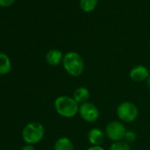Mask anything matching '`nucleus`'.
Wrapping results in <instances>:
<instances>
[{"mask_svg":"<svg viewBox=\"0 0 150 150\" xmlns=\"http://www.w3.org/2000/svg\"><path fill=\"white\" fill-rule=\"evenodd\" d=\"M117 115L121 121L132 123L137 119L139 110L134 103L131 102H123L117 108Z\"/></svg>","mask_w":150,"mask_h":150,"instance_id":"4","label":"nucleus"},{"mask_svg":"<svg viewBox=\"0 0 150 150\" xmlns=\"http://www.w3.org/2000/svg\"><path fill=\"white\" fill-rule=\"evenodd\" d=\"M64 54L61 50L57 49L50 50L45 57V60L47 64L50 66H57L63 62Z\"/></svg>","mask_w":150,"mask_h":150,"instance_id":"8","label":"nucleus"},{"mask_svg":"<svg viewBox=\"0 0 150 150\" xmlns=\"http://www.w3.org/2000/svg\"><path fill=\"white\" fill-rule=\"evenodd\" d=\"M54 150H74V146L69 138L61 137L56 140Z\"/></svg>","mask_w":150,"mask_h":150,"instance_id":"12","label":"nucleus"},{"mask_svg":"<svg viewBox=\"0 0 150 150\" xmlns=\"http://www.w3.org/2000/svg\"><path fill=\"white\" fill-rule=\"evenodd\" d=\"M105 132L107 137L110 140L114 142H117V141H122L125 139L126 129L121 122L110 121L106 125Z\"/></svg>","mask_w":150,"mask_h":150,"instance_id":"5","label":"nucleus"},{"mask_svg":"<svg viewBox=\"0 0 150 150\" xmlns=\"http://www.w3.org/2000/svg\"><path fill=\"white\" fill-rule=\"evenodd\" d=\"M149 49H150V42H149Z\"/></svg>","mask_w":150,"mask_h":150,"instance_id":"20","label":"nucleus"},{"mask_svg":"<svg viewBox=\"0 0 150 150\" xmlns=\"http://www.w3.org/2000/svg\"><path fill=\"white\" fill-rule=\"evenodd\" d=\"M124 139L128 144L129 143H132L136 139V133L133 131H126Z\"/></svg>","mask_w":150,"mask_h":150,"instance_id":"15","label":"nucleus"},{"mask_svg":"<svg viewBox=\"0 0 150 150\" xmlns=\"http://www.w3.org/2000/svg\"><path fill=\"white\" fill-rule=\"evenodd\" d=\"M54 108L57 113L65 118H71L79 113V103L68 96H60L54 102Z\"/></svg>","mask_w":150,"mask_h":150,"instance_id":"2","label":"nucleus"},{"mask_svg":"<svg viewBox=\"0 0 150 150\" xmlns=\"http://www.w3.org/2000/svg\"><path fill=\"white\" fill-rule=\"evenodd\" d=\"M150 71L146 66L139 64L130 71V78L135 82H142L147 80Z\"/></svg>","mask_w":150,"mask_h":150,"instance_id":"7","label":"nucleus"},{"mask_svg":"<svg viewBox=\"0 0 150 150\" xmlns=\"http://www.w3.org/2000/svg\"><path fill=\"white\" fill-rule=\"evenodd\" d=\"M63 67L64 71L72 77H79L84 72L85 63L82 57L75 51H69L64 55Z\"/></svg>","mask_w":150,"mask_h":150,"instance_id":"1","label":"nucleus"},{"mask_svg":"<svg viewBox=\"0 0 150 150\" xmlns=\"http://www.w3.org/2000/svg\"><path fill=\"white\" fill-rule=\"evenodd\" d=\"M14 3V0H0V6L9 7Z\"/></svg>","mask_w":150,"mask_h":150,"instance_id":"16","label":"nucleus"},{"mask_svg":"<svg viewBox=\"0 0 150 150\" xmlns=\"http://www.w3.org/2000/svg\"><path fill=\"white\" fill-rule=\"evenodd\" d=\"M21 150H35V148L34 145L27 144V145H25V146H24Z\"/></svg>","mask_w":150,"mask_h":150,"instance_id":"17","label":"nucleus"},{"mask_svg":"<svg viewBox=\"0 0 150 150\" xmlns=\"http://www.w3.org/2000/svg\"><path fill=\"white\" fill-rule=\"evenodd\" d=\"M79 114L81 117L88 123H94L100 117V111L98 108L95 104L88 102L80 105Z\"/></svg>","mask_w":150,"mask_h":150,"instance_id":"6","label":"nucleus"},{"mask_svg":"<svg viewBox=\"0 0 150 150\" xmlns=\"http://www.w3.org/2000/svg\"><path fill=\"white\" fill-rule=\"evenodd\" d=\"M12 70V61L8 55L0 52V75H6Z\"/></svg>","mask_w":150,"mask_h":150,"instance_id":"11","label":"nucleus"},{"mask_svg":"<svg viewBox=\"0 0 150 150\" xmlns=\"http://www.w3.org/2000/svg\"><path fill=\"white\" fill-rule=\"evenodd\" d=\"M98 4V0H80V7L85 13L93 12Z\"/></svg>","mask_w":150,"mask_h":150,"instance_id":"13","label":"nucleus"},{"mask_svg":"<svg viewBox=\"0 0 150 150\" xmlns=\"http://www.w3.org/2000/svg\"><path fill=\"white\" fill-rule=\"evenodd\" d=\"M44 126L39 122H30L22 130V139L27 144L35 145L39 143L44 137Z\"/></svg>","mask_w":150,"mask_h":150,"instance_id":"3","label":"nucleus"},{"mask_svg":"<svg viewBox=\"0 0 150 150\" xmlns=\"http://www.w3.org/2000/svg\"><path fill=\"white\" fill-rule=\"evenodd\" d=\"M146 81V86H147L148 89L150 90V74H149V76H148V78H147V80Z\"/></svg>","mask_w":150,"mask_h":150,"instance_id":"19","label":"nucleus"},{"mask_svg":"<svg viewBox=\"0 0 150 150\" xmlns=\"http://www.w3.org/2000/svg\"><path fill=\"white\" fill-rule=\"evenodd\" d=\"M72 97L78 103L82 104V103H88V99L90 98V93L88 88L84 87H80L75 89V91L73 92Z\"/></svg>","mask_w":150,"mask_h":150,"instance_id":"10","label":"nucleus"},{"mask_svg":"<svg viewBox=\"0 0 150 150\" xmlns=\"http://www.w3.org/2000/svg\"><path fill=\"white\" fill-rule=\"evenodd\" d=\"M109 150H131V147L128 143L122 140V141L114 142L110 146Z\"/></svg>","mask_w":150,"mask_h":150,"instance_id":"14","label":"nucleus"},{"mask_svg":"<svg viewBox=\"0 0 150 150\" xmlns=\"http://www.w3.org/2000/svg\"><path fill=\"white\" fill-rule=\"evenodd\" d=\"M87 150H105V149L103 147H102L101 146H91Z\"/></svg>","mask_w":150,"mask_h":150,"instance_id":"18","label":"nucleus"},{"mask_svg":"<svg viewBox=\"0 0 150 150\" xmlns=\"http://www.w3.org/2000/svg\"><path fill=\"white\" fill-rule=\"evenodd\" d=\"M88 139L92 146H101L104 141V133L99 128H93L88 132Z\"/></svg>","mask_w":150,"mask_h":150,"instance_id":"9","label":"nucleus"}]
</instances>
